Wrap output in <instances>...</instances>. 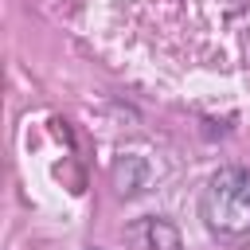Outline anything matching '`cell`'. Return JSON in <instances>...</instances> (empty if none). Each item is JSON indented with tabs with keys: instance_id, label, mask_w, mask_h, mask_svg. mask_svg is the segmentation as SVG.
<instances>
[{
	"instance_id": "7a4b0ae2",
	"label": "cell",
	"mask_w": 250,
	"mask_h": 250,
	"mask_svg": "<svg viewBox=\"0 0 250 250\" xmlns=\"http://www.w3.org/2000/svg\"><path fill=\"white\" fill-rule=\"evenodd\" d=\"M133 238H145V250H180V234L164 219H145L133 227Z\"/></svg>"
},
{
	"instance_id": "6da1fadb",
	"label": "cell",
	"mask_w": 250,
	"mask_h": 250,
	"mask_svg": "<svg viewBox=\"0 0 250 250\" xmlns=\"http://www.w3.org/2000/svg\"><path fill=\"white\" fill-rule=\"evenodd\" d=\"M199 219L219 238L250 234V172L246 168H219L203 184Z\"/></svg>"
}]
</instances>
